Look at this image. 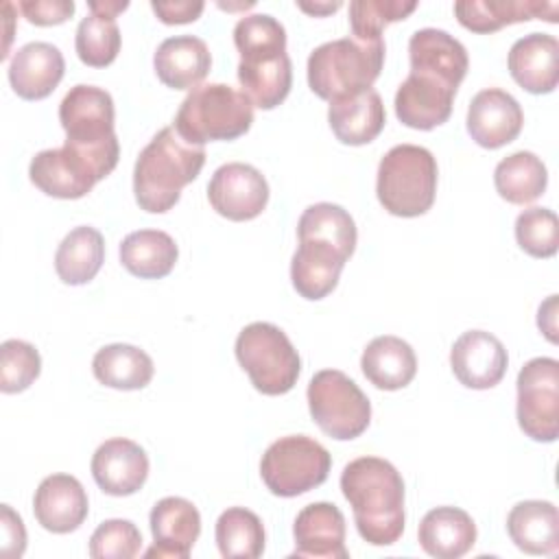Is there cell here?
I'll return each instance as SVG.
<instances>
[{"mask_svg": "<svg viewBox=\"0 0 559 559\" xmlns=\"http://www.w3.org/2000/svg\"><path fill=\"white\" fill-rule=\"evenodd\" d=\"M341 491L354 511L358 535L371 546H391L404 533V480L380 456H360L341 472Z\"/></svg>", "mask_w": 559, "mask_h": 559, "instance_id": "cell-1", "label": "cell"}, {"mask_svg": "<svg viewBox=\"0 0 559 559\" xmlns=\"http://www.w3.org/2000/svg\"><path fill=\"white\" fill-rule=\"evenodd\" d=\"M234 44L240 52L242 94L260 109L277 107L293 85L284 26L269 13L245 15L234 26Z\"/></svg>", "mask_w": 559, "mask_h": 559, "instance_id": "cell-2", "label": "cell"}, {"mask_svg": "<svg viewBox=\"0 0 559 559\" xmlns=\"http://www.w3.org/2000/svg\"><path fill=\"white\" fill-rule=\"evenodd\" d=\"M205 164V148L186 142L175 127H164L142 148L133 168V194L140 210L164 214Z\"/></svg>", "mask_w": 559, "mask_h": 559, "instance_id": "cell-3", "label": "cell"}, {"mask_svg": "<svg viewBox=\"0 0 559 559\" xmlns=\"http://www.w3.org/2000/svg\"><path fill=\"white\" fill-rule=\"evenodd\" d=\"M384 63V41L341 37L317 46L308 57V85L323 100H341L371 90Z\"/></svg>", "mask_w": 559, "mask_h": 559, "instance_id": "cell-4", "label": "cell"}, {"mask_svg": "<svg viewBox=\"0 0 559 559\" xmlns=\"http://www.w3.org/2000/svg\"><path fill=\"white\" fill-rule=\"evenodd\" d=\"M114 98L107 90L79 83L70 87L59 105V122L66 131V144L87 155L107 177L120 157V144L114 131Z\"/></svg>", "mask_w": 559, "mask_h": 559, "instance_id": "cell-5", "label": "cell"}, {"mask_svg": "<svg viewBox=\"0 0 559 559\" xmlns=\"http://www.w3.org/2000/svg\"><path fill=\"white\" fill-rule=\"evenodd\" d=\"M251 100L225 83H205L183 98L175 116V131L190 144L236 140L251 129Z\"/></svg>", "mask_w": 559, "mask_h": 559, "instance_id": "cell-6", "label": "cell"}, {"mask_svg": "<svg viewBox=\"0 0 559 559\" xmlns=\"http://www.w3.org/2000/svg\"><path fill=\"white\" fill-rule=\"evenodd\" d=\"M437 175V159L428 148L397 144L378 164V201L393 216H421L435 203Z\"/></svg>", "mask_w": 559, "mask_h": 559, "instance_id": "cell-7", "label": "cell"}, {"mask_svg": "<svg viewBox=\"0 0 559 559\" xmlns=\"http://www.w3.org/2000/svg\"><path fill=\"white\" fill-rule=\"evenodd\" d=\"M234 349L255 391L284 395L297 384L301 360L290 338L277 325L266 321L245 325Z\"/></svg>", "mask_w": 559, "mask_h": 559, "instance_id": "cell-8", "label": "cell"}, {"mask_svg": "<svg viewBox=\"0 0 559 559\" xmlns=\"http://www.w3.org/2000/svg\"><path fill=\"white\" fill-rule=\"evenodd\" d=\"M330 467L332 456L317 439L288 435L266 448L260 461V476L273 496L295 498L325 483Z\"/></svg>", "mask_w": 559, "mask_h": 559, "instance_id": "cell-9", "label": "cell"}, {"mask_svg": "<svg viewBox=\"0 0 559 559\" xmlns=\"http://www.w3.org/2000/svg\"><path fill=\"white\" fill-rule=\"evenodd\" d=\"M306 395L314 424L336 441L360 437L371 421L369 397L338 369L317 371Z\"/></svg>", "mask_w": 559, "mask_h": 559, "instance_id": "cell-10", "label": "cell"}, {"mask_svg": "<svg viewBox=\"0 0 559 559\" xmlns=\"http://www.w3.org/2000/svg\"><path fill=\"white\" fill-rule=\"evenodd\" d=\"M518 424L526 437L552 443L559 437V362L531 358L518 373Z\"/></svg>", "mask_w": 559, "mask_h": 559, "instance_id": "cell-11", "label": "cell"}, {"mask_svg": "<svg viewBox=\"0 0 559 559\" xmlns=\"http://www.w3.org/2000/svg\"><path fill=\"white\" fill-rule=\"evenodd\" d=\"M28 177L44 194L55 199H81L105 179L90 157L68 144L39 151L31 159Z\"/></svg>", "mask_w": 559, "mask_h": 559, "instance_id": "cell-12", "label": "cell"}, {"mask_svg": "<svg viewBox=\"0 0 559 559\" xmlns=\"http://www.w3.org/2000/svg\"><path fill=\"white\" fill-rule=\"evenodd\" d=\"M210 205L229 221H251L269 203V183L264 175L242 162H229L214 170L207 183Z\"/></svg>", "mask_w": 559, "mask_h": 559, "instance_id": "cell-13", "label": "cell"}, {"mask_svg": "<svg viewBox=\"0 0 559 559\" xmlns=\"http://www.w3.org/2000/svg\"><path fill=\"white\" fill-rule=\"evenodd\" d=\"M454 96L456 87L445 81L426 72H408L395 92V116L411 129L430 131L450 118Z\"/></svg>", "mask_w": 559, "mask_h": 559, "instance_id": "cell-14", "label": "cell"}, {"mask_svg": "<svg viewBox=\"0 0 559 559\" xmlns=\"http://www.w3.org/2000/svg\"><path fill=\"white\" fill-rule=\"evenodd\" d=\"M509 356L498 336L485 330L463 332L450 349V367L467 389H491L507 373Z\"/></svg>", "mask_w": 559, "mask_h": 559, "instance_id": "cell-15", "label": "cell"}, {"mask_svg": "<svg viewBox=\"0 0 559 559\" xmlns=\"http://www.w3.org/2000/svg\"><path fill=\"white\" fill-rule=\"evenodd\" d=\"M524 124L520 103L504 90H480L467 107V133L483 148H500L513 142Z\"/></svg>", "mask_w": 559, "mask_h": 559, "instance_id": "cell-16", "label": "cell"}, {"mask_svg": "<svg viewBox=\"0 0 559 559\" xmlns=\"http://www.w3.org/2000/svg\"><path fill=\"white\" fill-rule=\"evenodd\" d=\"M92 476L109 496L135 493L148 476V456L131 439L114 437L100 443L92 456Z\"/></svg>", "mask_w": 559, "mask_h": 559, "instance_id": "cell-17", "label": "cell"}, {"mask_svg": "<svg viewBox=\"0 0 559 559\" xmlns=\"http://www.w3.org/2000/svg\"><path fill=\"white\" fill-rule=\"evenodd\" d=\"M153 546L144 552V557H173L186 559L199 539L201 533V515L197 507L179 496L162 498L148 515Z\"/></svg>", "mask_w": 559, "mask_h": 559, "instance_id": "cell-18", "label": "cell"}, {"mask_svg": "<svg viewBox=\"0 0 559 559\" xmlns=\"http://www.w3.org/2000/svg\"><path fill=\"white\" fill-rule=\"evenodd\" d=\"M349 255L336 245L319 238H299V247L290 260V280L295 290L310 301L328 297Z\"/></svg>", "mask_w": 559, "mask_h": 559, "instance_id": "cell-19", "label": "cell"}, {"mask_svg": "<svg viewBox=\"0 0 559 559\" xmlns=\"http://www.w3.org/2000/svg\"><path fill=\"white\" fill-rule=\"evenodd\" d=\"M295 552L293 557L314 559H347L345 518L332 502H312L304 507L293 524Z\"/></svg>", "mask_w": 559, "mask_h": 559, "instance_id": "cell-20", "label": "cell"}, {"mask_svg": "<svg viewBox=\"0 0 559 559\" xmlns=\"http://www.w3.org/2000/svg\"><path fill=\"white\" fill-rule=\"evenodd\" d=\"M87 509V493L70 474L46 476L33 498V513L37 522L57 535L76 531L85 522Z\"/></svg>", "mask_w": 559, "mask_h": 559, "instance_id": "cell-21", "label": "cell"}, {"mask_svg": "<svg viewBox=\"0 0 559 559\" xmlns=\"http://www.w3.org/2000/svg\"><path fill=\"white\" fill-rule=\"evenodd\" d=\"M507 66L522 90L550 94L559 83V41L548 33H528L511 46Z\"/></svg>", "mask_w": 559, "mask_h": 559, "instance_id": "cell-22", "label": "cell"}, {"mask_svg": "<svg viewBox=\"0 0 559 559\" xmlns=\"http://www.w3.org/2000/svg\"><path fill=\"white\" fill-rule=\"evenodd\" d=\"M66 61L57 46L31 41L15 50L9 63V83L24 100H41L55 92L63 79Z\"/></svg>", "mask_w": 559, "mask_h": 559, "instance_id": "cell-23", "label": "cell"}, {"mask_svg": "<svg viewBox=\"0 0 559 559\" xmlns=\"http://www.w3.org/2000/svg\"><path fill=\"white\" fill-rule=\"evenodd\" d=\"M411 72L432 74L456 87L467 74L469 59L465 46L441 28H419L408 39Z\"/></svg>", "mask_w": 559, "mask_h": 559, "instance_id": "cell-24", "label": "cell"}, {"mask_svg": "<svg viewBox=\"0 0 559 559\" xmlns=\"http://www.w3.org/2000/svg\"><path fill=\"white\" fill-rule=\"evenodd\" d=\"M212 55L207 44L194 35L164 39L153 57L157 79L173 90H194L207 76Z\"/></svg>", "mask_w": 559, "mask_h": 559, "instance_id": "cell-25", "label": "cell"}, {"mask_svg": "<svg viewBox=\"0 0 559 559\" xmlns=\"http://www.w3.org/2000/svg\"><path fill=\"white\" fill-rule=\"evenodd\" d=\"M557 2L535 0H461L454 2V15L472 33H493L515 22L533 17L557 22Z\"/></svg>", "mask_w": 559, "mask_h": 559, "instance_id": "cell-26", "label": "cell"}, {"mask_svg": "<svg viewBox=\"0 0 559 559\" xmlns=\"http://www.w3.org/2000/svg\"><path fill=\"white\" fill-rule=\"evenodd\" d=\"M417 539L430 557L459 559L472 550L476 524L472 515L459 507H437L421 518Z\"/></svg>", "mask_w": 559, "mask_h": 559, "instance_id": "cell-27", "label": "cell"}, {"mask_svg": "<svg viewBox=\"0 0 559 559\" xmlns=\"http://www.w3.org/2000/svg\"><path fill=\"white\" fill-rule=\"evenodd\" d=\"M328 122L338 142L360 146L380 135L386 122V111L380 94L371 87L358 96L330 103Z\"/></svg>", "mask_w": 559, "mask_h": 559, "instance_id": "cell-28", "label": "cell"}, {"mask_svg": "<svg viewBox=\"0 0 559 559\" xmlns=\"http://www.w3.org/2000/svg\"><path fill=\"white\" fill-rule=\"evenodd\" d=\"M511 542L526 555H555L559 548V513L548 500L518 502L507 515Z\"/></svg>", "mask_w": 559, "mask_h": 559, "instance_id": "cell-29", "label": "cell"}, {"mask_svg": "<svg viewBox=\"0 0 559 559\" xmlns=\"http://www.w3.org/2000/svg\"><path fill=\"white\" fill-rule=\"evenodd\" d=\"M365 378L384 391H397L411 384L417 373V358L413 347L400 336L384 334L367 343L360 358Z\"/></svg>", "mask_w": 559, "mask_h": 559, "instance_id": "cell-30", "label": "cell"}, {"mask_svg": "<svg viewBox=\"0 0 559 559\" xmlns=\"http://www.w3.org/2000/svg\"><path fill=\"white\" fill-rule=\"evenodd\" d=\"M179 258L177 242L159 229H140L124 236L120 242L122 266L140 280L166 277Z\"/></svg>", "mask_w": 559, "mask_h": 559, "instance_id": "cell-31", "label": "cell"}, {"mask_svg": "<svg viewBox=\"0 0 559 559\" xmlns=\"http://www.w3.org/2000/svg\"><path fill=\"white\" fill-rule=\"evenodd\" d=\"M92 371L96 380L109 389L138 391L151 382L155 367L144 349L127 343H114L94 354Z\"/></svg>", "mask_w": 559, "mask_h": 559, "instance_id": "cell-32", "label": "cell"}, {"mask_svg": "<svg viewBox=\"0 0 559 559\" xmlns=\"http://www.w3.org/2000/svg\"><path fill=\"white\" fill-rule=\"evenodd\" d=\"M105 260L103 234L90 225L74 227L57 247L55 271L63 284L81 286L96 277Z\"/></svg>", "mask_w": 559, "mask_h": 559, "instance_id": "cell-33", "label": "cell"}, {"mask_svg": "<svg viewBox=\"0 0 559 559\" xmlns=\"http://www.w3.org/2000/svg\"><path fill=\"white\" fill-rule=\"evenodd\" d=\"M546 183V166L531 151L511 153L509 157L500 159L493 170V186L498 194L513 205L533 203L544 194Z\"/></svg>", "mask_w": 559, "mask_h": 559, "instance_id": "cell-34", "label": "cell"}, {"mask_svg": "<svg viewBox=\"0 0 559 559\" xmlns=\"http://www.w3.org/2000/svg\"><path fill=\"white\" fill-rule=\"evenodd\" d=\"M214 535L225 559H255L264 552L262 520L245 507L223 511L216 520Z\"/></svg>", "mask_w": 559, "mask_h": 559, "instance_id": "cell-35", "label": "cell"}, {"mask_svg": "<svg viewBox=\"0 0 559 559\" xmlns=\"http://www.w3.org/2000/svg\"><path fill=\"white\" fill-rule=\"evenodd\" d=\"M299 238H319L336 245L347 255L356 249V223L347 210L336 203H314L304 210L297 223Z\"/></svg>", "mask_w": 559, "mask_h": 559, "instance_id": "cell-36", "label": "cell"}, {"mask_svg": "<svg viewBox=\"0 0 559 559\" xmlns=\"http://www.w3.org/2000/svg\"><path fill=\"white\" fill-rule=\"evenodd\" d=\"M74 48L85 66H109L120 52V28L116 17L90 11V15H85L76 26Z\"/></svg>", "mask_w": 559, "mask_h": 559, "instance_id": "cell-37", "label": "cell"}, {"mask_svg": "<svg viewBox=\"0 0 559 559\" xmlns=\"http://www.w3.org/2000/svg\"><path fill=\"white\" fill-rule=\"evenodd\" d=\"M417 9L415 0H354L349 4V26L356 39H382V28L391 22L406 20Z\"/></svg>", "mask_w": 559, "mask_h": 559, "instance_id": "cell-38", "label": "cell"}, {"mask_svg": "<svg viewBox=\"0 0 559 559\" xmlns=\"http://www.w3.org/2000/svg\"><path fill=\"white\" fill-rule=\"evenodd\" d=\"M515 240L533 258H552L559 247V223L548 207H528L515 218Z\"/></svg>", "mask_w": 559, "mask_h": 559, "instance_id": "cell-39", "label": "cell"}, {"mask_svg": "<svg viewBox=\"0 0 559 559\" xmlns=\"http://www.w3.org/2000/svg\"><path fill=\"white\" fill-rule=\"evenodd\" d=\"M41 371L39 352L20 338H9L0 345V391L20 393L28 389Z\"/></svg>", "mask_w": 559, "mask_h": 559, "instance_id": "cell-40", "label": "cell"}, {"mask_svg": "<svg viewBox=\"0 0 559 559\" xmlns=\"http://www.w3.org/2000/svg\"><path fill=\"white\" fill-rule=\"evenodd\" d=\"M142 548V535L131 520H105L90 537L92 559H133Z\"/></svg>", "mask_w": 559, "mask_h": 559, "instance_id": "cell-41", "label": "cell"}, {"mask_svg": "<svg viewBox=\"0 0 559 559\" xmlns=\"http://www.w3.org/2000/svg\"><path fill=\"white\" fill-rule=\"evenodd\" d=\"M17 7L35 26L63 24L74 13L72 0H22Z\"/></svg>", "mask_w": 559, "mask_h": 559, "instance_id": "cell-42", "label": "cell"}, {"mask_svg": "<svg viewBox=\"0 0 559 559\" xmlns=\"http://www.w3.org/2000/svg\"><path fill=\"white\" fill-rule=\"evenodd\" d=\"M2 555L4 557H20L26 548V531L17 513L9 504H2Z\"/></svg>", "mask_w": 559, "mask_h": 559, "instance_id": "cell-43", "label": "cell"}, {"mask_svg": "<svg viewBox=\"0 0 559 559\" xmlns=\"http://www.w3.org/2000/svg\"><path fill=\"white\" fill-rule=\"evenodd\" d=\"M203 2L199 0H175V2H151V9L164 24H188L199 20L203 13Z\"/></svg>", "mask_w": 559, "mask_h": 559, "instance_id": "cell-44", "label": "cell"}, {"mask_svg": "<svg viewBox=\"0 0 559 559\" xmlns=\"http://www.w3.org/2000/svg\"><path fill=\"white\" fill-rule=\"evenodd\" d=\"M537 325L548 336L550 343H557V295H550L546 304L539 306L537 312Z\"/></svg>", "mask_w": 559, "mask_h": 559, "instance_id": "cell-45", "label": "cell"}, {"mask_svg": "<svg viewBox=\"0 0 559 559\" xmlns=\"http://www.w3.org/2000/svg\"><path fill=\"white\" fill-rule=\"evenodd\" d=\"M87 7H90V11H92V13H103V15H111V17H116L118 13H122V11L129 7V2H127V0H122V2H111V0H90V2H87Z\"/></svg>", "mask_w": 559, "mask_h": 559, "instance_id": "cell-46", "label": "cell"}, {"mask_svg": "<svg viewBox=\"0 0 559 559\" xmlns=\"http://www.w3.org/2000/svg\"><path fill=\"white\" fill-rule=\"evenodd\" d=\"M297 7L310 15H328V13H334L343 7V2H314V4H308V2H297Z\"/></svg>", "mask_w": 559, "mask_h": 559, "instance_id": "cell-47", "label": "cell"}]
</instances>
